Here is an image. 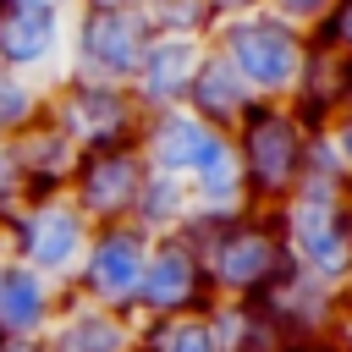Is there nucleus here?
Instances as JSON below:
<instances>
[{"label": "nucleus", "instance_id": "nucleus-1", "mask_svg": "<svg viewBox=\"0 0 352 352\" xmlns=\"http://www.w3.org/2000/svg\"><path fill=\"white\" fill-rule=\"evenodd\" d=\"M204 258V275H209V292L214 297H231V302H258L286 270H292V253H286V236H280V220L275 209H236V214H192L182 226Z\"/></svg>", "mask_w": 352, "mask_h": 352}, {"label": "nucleus", "instance_id": "nucleus-2", "mask_svg": "<svg viewBox=\"0 0 352 352\" xmlns=\"http://www.w3.org/2000/svg\"><path fill=\"white\" fill-rule=\"evenodd\" d=\"M346 192H352L346 182H308L302 176L297 192L275 209L292 264L341 297L352 286V204H346Z\"/></svg>", "mask_w": 352, "mask_h": 352}, {"label": "nucleus", "instance_id": "nucleus-3", "mask_svg": "<svg viewBox=\"0 0 352 352\" xmlns=\"http://www.w3.org/2000/svg\"><path fill=\"white\" fill-rule=\"evenodd\" d=\"M209 50L242 77V88L258 104H286L302 77V60H308V33H297L292 22L253 6L242 16H220L209 33Z\"/></svg>", "mask_w": 352, "mask_h": 352}, {"label": "nucleus", "instance_id": "nucleus-4", "mask_svg": "<svg viewBox=\"0 0 352 352\" xmlns=\"http://www.w3.org/2000/svg\"><path fill=\"white\" fill-rule=\"evenodd\" d=\"M308 138H314V126H302V116L292 104H253L231 126V148H236V165H242L248 209H280L297 192L302 160H308Z\"/></svg>", "mask_w": 352, "mask_h": 352}, {"label": "nucleus", "instance_id": "nucleus-5", "mask_svg": "<svg viewBox=\"0 0 352 352\" xmlns=\"http://www.w3.org/2000/svg\"><path fill=\"white\" fill-rule=\"evenodd\" d=\"M44 116L88 154V148H121V143H138V126H143V104L132 99L126 82H99V77H77V72H60L50 88H44Z\"/></svg>", "mask_w": 352, "mask_h": 352}, {"label": "nucleus", "instance_id": "nucleus-6", "mask_svg": "<svg viewBox=\"0 0 352 352\" xmlns=\"http://www.w3.org/2000/svg\"><path fill=\"white\" fill-rule=\"evenodd\" d=\"M154 28L143 6H72L66 16V72L99 82H132Z\"/></svg>", "mask_w": 352, "mask_h": 352}, {"label": "nucleus", "instance_id": "nucleus-7", "mask_svg": "<svg viewBox=\"0 0 352 352\" xmlns=\"http://www.w3.org/2000/svg\"><path fill=\"white\" fill-rule=\"evenodd\" d=\"M88 231L94 226L77 214V204L66 192L28 198L0 226V253L28 264V270H38V275H50V280H60V286H72V275L82 264V248H88Z\"/></svg>", "mask_w": 352, "mask_h": 352}, {"label": "nucleus", "instance_id": "nucleus-8", "mask_svg": "<svg viewBox=\"0 0 352 352\" xmlns=\"http://www.w3.org/2000/svg\"><path fill=\"white\" fill-rule=\"evenodd\" d=\"M148 231H138L132 220H110V226H94L88 231V248H82V264L72 275V297L82 302H99L110 314H132L138 302V286H143V264H148Z\"/></svg>", "mask_w": 352, "mask_h": 352}, {"label": "nucleus", "instance_id": "nucleus-9", "mask_svg": "<svg viewBox=\"0 0 352 352\" xmlns=\"http://www.w3.org/2000/svg\"><path fill=\"white\" fill-rule=\"evenodd\" d=\"M209 302H214V292H209V275H204V258H198L192 236L187 231L154 236L148 242V264H143V286H138V302H132V319L138 324L192 319Z\"/></svg>", "mask_w": 352, "mask_h": 352}, {"label": "nucleus", "instance_id": "nucleus-10", "mask_svg": "<svg viewBox=\"0 0 352 352\" xmlns=\"http://www.w3.org/2000/svg\"><path fill=\"white\" fill-rule=\"evenodd\" d=\"M143 176H148V165H143L138 143L88 148V154H77V170H72V182H66V198L77 204V214H82L88 226L132 220V204H138Z\"/></svg>", "mask_w": 352, "mask_h": 352}, {"label": "nucleus", "instance_id": "nucleus-11", "mask_svg": "<svg viewBox=\"0 0 352 352\" xmlns=\"http://www.w3.org/2000/svg\"><path fill=\"white\" fill-rule=\"evenodd\" d=\"M66 16L60 6H16L0 0V66L50 88L66 72Z\"/></svg>", "mask_w": 352, "mask_h": 352}, {"label": "nucleus", "instance_id": "nucleus-12", "mask_svg": "<svg viewBox=\"0 0 352 352\" xmlns=\"http://www.w3.org/2000/svg\"><path fill=\"white\" fill-rule=\"evenodd\" d=\"M258 302H264V314L275 319L286 352H292V346H314V341H324L330 324H336V314H341V292H330L324 280L302 275L297 264H292Z\"/></svg>", "mask_w": 352, "mask_h": 352}, {"label": "nucleus", "instance_id": "nucleus-13", "mask_svg": "<svg viewBox=\"0 0 352 352\" xmlns=\"http://www.w3.org/2000/svg\"><path fill=\"white\" fill-rule=\"evenodd\" d=\"M220 138H226V132L204 126L187 104H176V110H148V116H143V126H138V154H143L148 170L187 182V176L209 160V148H214Z\"/></svg>", "mask_w": 352, "mask_h": 352}, {"label": "nucleus", "instance_id": "nucleus-14", "mask_svg": "<svg viewBox=\"0 0 352 352\" xmlns=\"http://www.w3.org/2000/svg\"><path fill=\"white\" fill-rule=\"evenodd\" d=\"M204 50H209V38H176V33H154L148 38V50H143V60H138V72L126 82L132 99L143 104V116L148 110H176L187 99Z\"/></svg>", "mask_w": 352, "mask_h": 352}, {"label": "nucleus", "instance_id": "nucleus-15", "mask_svg": "<svg viewBox=\"0 0 352 352\" xmlns=\"http://www.w3.org/2000/svg\"><path fill=\"white\" fill-rule=\"evenodd\" d=\"M66 286L0 253V341H44L50 319L60 314Z\"/></svg>", "mask_w": 352, "mask_h": 352}, {"label": "nucleus", "instance_id": "nucleus-16", "mask_svg": "<svg viewBox=\"0 0 352 352\" xmlns=\"http://www.w3.org/2000/svg\"><path fill=\"white\" fill-rule=\"evenodd\" d=\"M138 346V319L110 314L99 302H82L66 292L60 314L44 330V352H132Z\"/></svg>", "mask_w": 352, "mask_h": 352}, {"label": "nucleus", "instance_id": "nucleus-17", "mask_svg": "<svg viewBox=\"0 0 352 352\" xmlns=\"http://www.w3.org/2000/svg\"><path fill=\"white\" fill-rule=\"evenodd\" d=\"M11 148H16V165H22L28 198H55V192H66V182H72V170H77V154H82L50 116H38L33 126H22V132L11 138Z\"/></svg>", "mask_w": 352, "mask_h": 352}, {"label": "nucleus", "instance_id": "nucleus-18", "mask_svg": "<svg viewBox=\"0 0 352 352\" xmlns=\"http://www.w3.org/2000/svg\"><path fill=\"white\" fill-rule=\"evenodd\" d=\"M204 126H214V132H231L258 99L242 88V77L214 55V50H204V60H198V72H192V88H187V99H182Z\"/></svg>", "mask_w": 352, "mask_h": 352}, {"label": "nucleus", "instance_id": "nucleus-19", "mask_svg": "<svg viewBox=\"0 0 352 352\" xmlns=\"http://www.w3.org/2000/svg\"><path fill=\"white\" fill-rule=\"evenodd\" d=\"M286 104L302 116V126L319 132V126L346 104V60H341L336 50H319V44L308 38V60H302V77H297V88H292Z\"/></svg>", "mask_w": 352, "mask_h": 352}, {"label": "nucleus", "instance_id": "nucleus-20", "mask_svg": "<svg viewBox=\"0 0 352 352\" xmlns=\"http://www.w3.org/2000/svg\"><path fill=\"white\" fill-rule=\"evenodd\" d=\"M204 324H209V341L214 352H286L275 319L264 314V302H231V297H214L204 308Z\"/></svg>", "mask_w": 352, "mask_h": 352}, {"label": "nucleus", "instance_id": "nucleus-21", "mask_svg": "<svg viewBox=\"0 0 352 352\" xmlns=\"http://www.w3.org/2000/svg\"><path fill=\"white\" fill-rule=\"evenodd\" d=\"M187 192H192V214H236V209H248V187H242V165H236L231 132L187 176Z\"/></svg>", "mask_w": 352, "mask_h": 352}, {"label": "nucleus", "instance_id": "nucleus-22", "mask_svg": "<svg viewBox=\"0 0 352 352\" xmlns=\"http://www.w3.org/2000/svg\"><path fill=\"white\" fill-rule=\"evenodd\" d=\"M187 220H192V192H187V182L148 170L143 187H138V204H132V226L148 231V236H170V231H182Z\"/></svg>", "mask_w": 352, "mask_h": 352}, {"label": "nucleus", "instance_id": "nucleus-23", "mask_svg": "<svg viewBox=\"0 0 352 352\" xmlns=\"http://www.w3.org/2000/svg\"><path fill=\"white\" fill-rule=\"evenodd\" d=\"M143 16L154 33H176V38H209L220 22L209 0H143Z\"/></svg>", "mask_w": 352, "mask_h": 352}, {"label": "nucleus", "instance_id": "nucleus-24", "mask_svg": "<svg viewBox=\"0 0 352 352\" xmlns=\"http://www.w3.org/2000/svg\"><path fill=\"white\" fill-rule=\"evenodd\" d=\"M132 352H214V341H209L204 314H192V319H154V324H138V346H132Z\"/></svg>", "mask_w": 352, "mask_h": 352}, {"label": "nucleus", "instance_id": "nucleus-25", "mask_svg": "<svg viewBox=\"0 0 352 352\" xmlns=\"http://www.w3.org/2000/svg\"><path fill=\"white\" fill-rule=\"evenodd\" d=\"M38 116H44V88L0 66V143H11V138H16L22 126H33Z\"/></svg>", "mask_w": 352, "mask_h": 352}, {"label": "nucleus", "instance_id": "nucleus-26", "mask_svg": "<svg viewBox=\"0 0 352 352\" xmlns=\"http://www.w3.org/2000/svg\"><path fill=\"white\" fill-rule=\"evenodd\" d=\"M319 50H336L341 60H352V0H336V11L308 33Z\"/></svg>", "mask_w": 352, "mask_h": 352}, {"label": "nucleus", "instance_id": "nucleus-27", "mask_svg": "<svg viewBox=\"0 0 352 352\" xmlns=\"http://www.w3.org/2000/svg\"><path fill=\"white\" fill-rule=\"evenodd\" d=\"M270 16H280V22H292L297 33H314L330 11H336V0H258Z\"/></svg>", "mask_w": 352, "mask_h": 352}, {"label": "nucleus", "instance_id": "nucleus-28", "mask_svg": "<svg viewBox=\"0 0 352 352\" xmlns=\"http://www.w3.org/2000/svg\"><path fill=\"white\" fill-rule=\"evenodd\" d=\"M28 204V187H22V165H16V148L0 143V226Z\"/></svg>", "mask_w": 352, "mask_h": 352}, {"label": "nucleus", "instance_id": "nucleus-29", "mask_svg": "<svg viewBox=\"0 0 352 352\" xmlns=\"http://www.w3.org/2000/svg\"><path fill=\"white\" fill-rule=\"evenodd\" d=\"M319 132H324V143L336 148V160H341V170H346V182H352V104H341Z\"/></svg>", "mask_w": 352, "mask_h": 352}, {"label": "nucleus", "instance_id": "nucleus-30", "mask_svg": "<svg viewBox=\"0 0 352 352\" xmlns=\"http://www.w3.org/2000/svg\"><path fill=\"white\" fill-rule=\"evenodd\" d=\"M324 341H330V352H352V297H341V314H336Z\"/></svg>", "mask_w": 352, "mask_h": 352}, {"label": "nucleus", "instance_id": "nucleus-31", "mask_svg": "<svg viewBox=\"0 0 352 352\" xmlns=\"http://www.w3.org/2000/svg\"><path fill=\"white\" fill-rule=\"evenodd\" d=\"M258 0H209V11L214 16H242V11H253Z\"/></svg>", "mask_w": 352, "mask_h": 352}, {"label": "nucleus", "instance_id": "nucleus-32", "mask_svg": "<svg viewBox=\"0 0 352 352\" xmlns=\"http://www.w3.org/2000/svg\"><path fill=\"white\" fill-rule=\"evenodd\" d=\"M0 352H44V341H0Z\"/></svg>", "mask_w": 352, "mask_h": 352}, {"label": "nucleus", "instance_id": "nucleus-33", "mask_svg": "<svg viewBox=\"0 0 352 352\" xmlns=\"http://www.w3.org/2000/svg\"><path fill=\"white\" fill-rule=\"evenodd\" d=\"M72 6H143V0H72Z\"/></svg>", "mask_w": 352, "mask_h": 352}, {"label": "nucleus", "instance_id": "nucleus-34", "mask_svg": "<svg viewBox=\"0 0 352 352\" xmlns=\"http://www.w3.org/2000/svg\"><path fill=\"white\" fill-rule=\"evenodd\" d=\"M16 6H60V11H72V0H16Z\"/></svg>", "mask_w": 352, "mask_h": 352}, {"label": "nucleus", "instance_id": "nucleus-35", "mask_svg": "<svg viewBox=\"0 0 352 352\" xmlns=\"http://www.w3.org/2000/svg\"><path fill=\"white\" fill-rule=\"evenodd\" d=\"M292 352H330V341H314V346H292Z\"/></svg>", "mask_w": 352, "mask_h": 352}, {"label": "nucleus", "instance_id": "nucleus-36", "mask_svg": "<svg viewBox=\"0 0 352 352\" xmlns=\"http://www.w3.org/2000/svg\"><path fill=\"white\" fill-rule=\"evenodd\" d=\"M346 104H352V60H346Z\"/></svg>", "mask_w": 352, "mask_h": 352}, {"label": "nucleus", "instance_id": "nucleus-37", "mask_svg": "<svg viewBox=\"0 0 352 352\" xmlns=\"http://www.w3.org/2000/svg\"><path fill=\"white\" fill-rule=\"evenodd\" d=\"M346 297H352V286H346Z\"/></svg>", "mask_w": 352, "mask_h": 352}, {"label": "nucleus", "instance_id": "nucleus-38", "mask_svg": "<svg viewBox=\"0 0 352 352\" xmlns=\"http://www.w3.org/2000/svg\"><path fill=\"white\" fill-rule=\"evenodd\" d=\"M346 204H352V192H346Z\"/></svg>", "mask_w": 352, "mask_h": 352}]
</instances>
